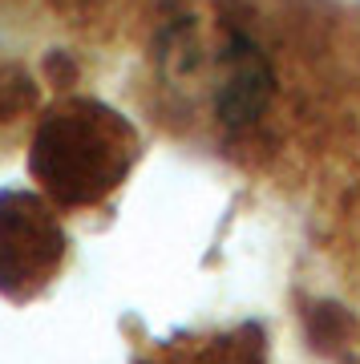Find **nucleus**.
<instances>
[{"label": "nucleus", "mask_w": 360, "mask_h": 364, "mask_svg": "<svg viewBox=\"0 0 360 364\" xmlns=\"http://www.w3.org/2000/svg\"><path fill=\"white\" fill-rule=\"evenodd\" d=\"M138 154V134L102 102L57 105L37 134V174L57 195L85 203L114 191Z\"/></svg>", "instance_id": "obj_1"}, {"label": "nucleus", "mask_w": 360, "mask_h": 364, "mask_svg": "<svg viewBox=\"0 0 360 364\" xmlns=\"http://www.w3.org/2000/svg\"><path fill=\"white\" fill-rule=\"evenodd\" d=\"M219 90H215V114L231 134L259 126V117L271 109L275 97V69H271L268 53L259 49L255 37H247L235 28L219 53Z\"/></svg>", "instance_id": "obj_2"}]
</instances>
